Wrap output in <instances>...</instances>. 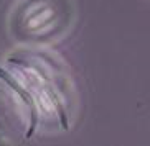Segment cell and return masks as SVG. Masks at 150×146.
<instances>
[{
  "label": "cell",
  "mask_w": 150,
  "mask_h": 146,
  "mask_svg": "<svg viewBox=\"0 0 150 146\" xmlns=\"http://www.w3.org/2000/svg\"><path fill=\"white\" fill-rule=\"evenodd\" d=\"M2 79H4L12 89H13L15 92H17L18 95H20V97H22L23 100L27 102V105L30 107V112H31V125H30V128H28V131H27V138H31V136H33V131H35V126H36V120H38V113H36V107H35V102H33V97H31V95H30V94H28L23 87H20V85L17 84V80H13L8 74L2 72Z\"/></svg>",
  "instance_id": "cell-1"
}]
</instances>
